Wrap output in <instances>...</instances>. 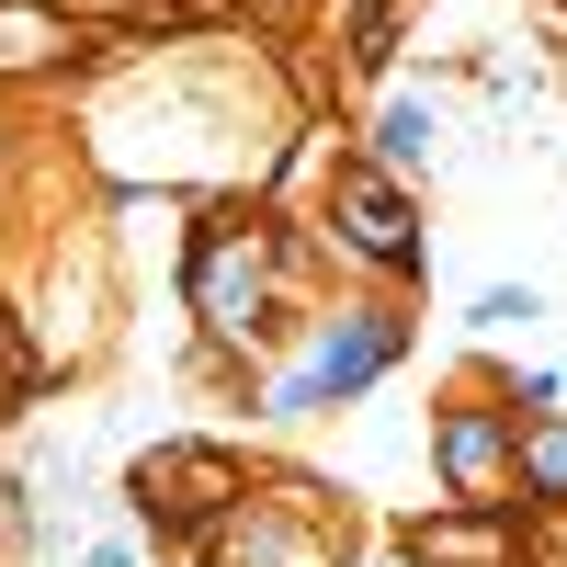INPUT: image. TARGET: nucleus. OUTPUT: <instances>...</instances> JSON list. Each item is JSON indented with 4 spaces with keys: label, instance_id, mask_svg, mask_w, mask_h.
Returning a JSON list of instances; mask_svg holds the SVG:
<instances>
[{
    "label": "nucleus",
    "instance_id": "nucleus-5",
    "mask_svg": "<svg viewBox=\"0 0 567 567\" xmlns=\"http://www.w3.org/2000/svg\"><path fill=\"white\" fill-rule=\"evenodd\" d=\"M432 465H443L454 511H511V409H488V398L432 409Z\"/></svg>",
    "mask_w": 567,
    "mask_h": 567
},
{
    "label": "nucleus",
    "instance_id": "nucleus-9",
    "mask_svg": "<svg viewBox=\"0 0 567 567\" xmlns=\"http://www.w3.org/2000/svg\"><path fill=\"white\" fill-rule=\"evenodd\" d=\"M386 159H398V171L432 159V114H420V103H386ZM386 159H374V171H386Z\"/></svg>",
    "mask_w": 567,
    "mask_h": 567
},
{
    "label": "nucleus",
    "instance_id": "nucleus-4",
    "mask_svg": "<svg viewBox=\"0 0 567 567\" xmlns=\"http://www.w3.org/2000/svg\"><path fill=\"white\" fill-rule=\"evenodd\" d=\"M329 239H341L352 261H374L386 284L420 272V216L398 194V171H374V159H341V182H329Z\"/></svg>",
    "mask_w": 567,
    "mask_h": 567
},
{
    "label": "nucleus",
    "instance_id": "nucleus-8",
    "mask_svg": "<svg viewBox=\"0 0 567 567\" xmlns=\"http://www.w3.org/2000/svg\"><path fill=\"white\" fill-rule=\"evenodd\" d=\"M58 45H69V23L45 0H0V69H45Z\"/></svg>",
    "mask_w": 567,
    "mask_h": 567
},
{
    "label": "nucleus",
    "instance_id": "nucleus-6",
    "mask_svg": "<svg viewBox=\"0 0 567 567\" xmlns=\"http://www.w3.org/2000/svg\"><path fill=\"white\" fill-rule=\"evenodd\" d=\"M511 556H523L511 511H432V523H409V567H511Z\"/></svg>",
    "mask_w": 567,
    "mask_h": 567
},
{
    "label": "nucleus",
    "instance_id": "nucleus-2",
    "mask_svg": "<svg viewBox=\"0 0 567 567\" xmlns=\"http://www.w3.org/2000/svg\"><path fill=\"white\" fill-rule=\"evenodd\" d=\"M194 318L216 329V341H261V329H272V227H250V216L205 227V250H194Z\"/></svg>",
    "mask_w": 567,
    "mask_h": 567
},
{
    "label": "nucleus",
    "instance_id": "nucleus-3",
    "mask_svg": "<svg viewBox=\"0 0 567 567\" xmlns=\"http://www.w3.org/2000/svg\"><path fill=\"white\" fill-rule=\"evenodd\" d=\"M250 499V477H239V454H216V443H171V454H148L136 465V511H148L159 534H216L227 511Z\"/></svg>",
    "mask_w": 567,
    "mask_h": 567
},
{
    "label": "nucleus",
    "instance_id": "nucleus-10",
    "mask_svg": "<svg viewBox=\"0 0 567 567\" xmlns=\"http://www.w3.org/2000/svg\"><path fill=\"white\" fill-rule=\"evenodd\" d=\"M523 318H545L534 284H488V296H477V329H523Z\"/></svg>",
    "mask_w": 567,
    "mask_h": 567
},
{
    "label": "nucleus",
    "instance_id": "nucleus-1",
    "mask_svg": "<svg viewBox=\"0 0 567 567\" xmlns=\"http://www.w3.org/2000/svg\"><path fill=\"white\" fill-rule=\"evenodd\" d=\"M398 352H409V329H398L386 307H341V318L318 329V352H307V363H296V374L272 386V409H284V420L352 409V398H363V386H374V374H386Z\"/></svg>",
    "mask_w": 567,
    "mask_h": 567
},
{
    "label": "nucleus",
    "instance_id": "nucleus-7",
    "mask_svg": "<svg viewBox=\"0 0 567 567\" xmlns=\"http://www.w3.org/2000/svg\"><path fill=\"white\" fill-rule=\"evenodd\" d=\"M511 488H534L545 511H567V409L511 420Z\"/></svg>",
    "mask_w": 567,
    "mask_h": 567
}]
</instances>
